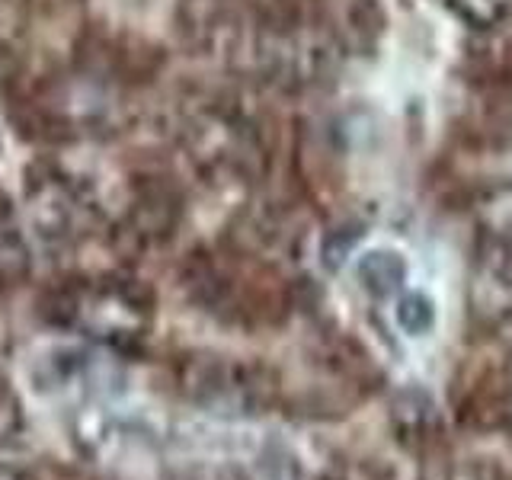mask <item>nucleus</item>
I'll return each mask as SVG.
<instances>
[{"label": "nucleus", "mask_w": 512, "mask_h": 480, "mask_svg": "<svg viewBox=\"0 0 512 480\" xmlns=\"http://www.w3.org/2000/svg\"><path fill=\"white\" fill-rule=\"evenodd\" d=\"M359 276L365 288L388 295V292H397L400 282L407 279V263H404V256L394 250H368L359 263Z\"/></svg>", "instance_id": "nucleus-1"}, {"label": "nucleus", "mask_w": 512, "mask_h": 480, "mask_svg": "<svg viewBox=\"0 0 512 480\" xmlns=\"http://www.w3.org/2000/svg\"><path fill=\"white\" fill-rule=\"evenodd\" d=\"M445 4L452 13H458L464 23L477 29H496L509 16L506 0H445Z\"/></svg>", "instance_id": "nucleus-2"}, {"label": "nucleus", "mask_w": 512, "mask_h": 480, "mask_svg": "<svg viewBox=\"0 0 512 480\" xmlns=\"http://www.w3.org/2000/svg\"><path fill=\"white\" fill-rule=\"evenodd\" d=\"M397 320L400 327L407 333L420 336L432 327V320H436V311H432V301L426 295H407L404 301L397 304Z\"/></svg>", "instance_id": "nucleus-3"}]
</instances>
